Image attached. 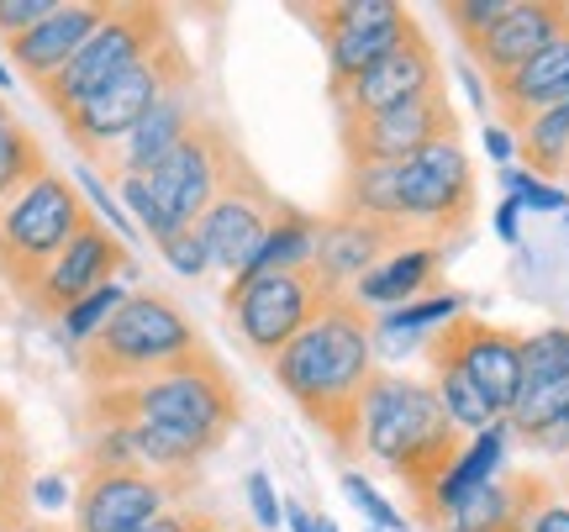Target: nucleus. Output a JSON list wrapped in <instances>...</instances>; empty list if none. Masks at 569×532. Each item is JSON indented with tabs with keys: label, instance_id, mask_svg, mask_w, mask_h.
<instances>
[{
	"label": "nucleus",
	"instance_id": "nucleus-43",
	"mask_svg": "<svg viewBox=\"0 0 569 532\" xmlns=\"http://www.w3.org/2000/svg\"><path fill=\"white\" fill-rule=\"evenodd\" d=\"M74 184H80V195H84V201H96V205H101V211H106V227H111V232H117V238L127 243V232H132V227H127V217L117 211V201H111V190L101 184V174H96V169H80V180H74Z\"/></svg>",
	"mask_w": 569,
	"mask_h": 532
},
{
	"label": "nucleus",
	"instance_id": "nucleus-37",
	"mask_svg": "<svg viewBox=\"0 0 569 532\" xmlns=\"http://www.w3.org/2000/svg\"><path fill=\"white\" fill-rule=\"evenodd\" d=\"M501 190H507V201L532 205V211H569V190L538 180L528 169H501Z\"/></svg>",
	"mask_w": 569,
	"mask_h": 532
},
{
	"label": "nucleus",
	"instance_id": "nucleus-21",
	"mask_svg": "<svg viewBox=\"0 0 569 532\" xmlns=\"http://www.w3.org/2000/svg\"><path fill=\"white\" fill-rule=\"evenodd\" d=\"M106 11H111V0H59L53 17H42L38 27H27L21 38L6 42V53H11V63H17V74L32 84V90L48 84L63 63L80 53L84 42L96 38V27L106 21Z\"/></svg>",
	"mask_w": 569,
	"mask_h": 532
},
{
	"label": "nucleus",
	"instance_id": "nucleus-42",
	"mask_svg": "<svg viewBox=\"0 0 569 532\" xmlns=\"http://www.w3.org/2000/svg\"><path fill=\"white\" fill-rule=\"evenodd\" d=\"M53 11H59V0H0V38H21L27 27H38Z\"/></svg>",
	"mask_w": 569,
	"mask_h": 532
},
{
	"label": "nucleus",
	"instance_id": "nucleus-38",
	"mask_svg": "<svg viewBox=\"0 0 569 532\" xmlns=\"http://www.w3.org/2000/svg\"><path fill=\"white\" fill-rule=\"evenodd\" d=\"M507 6L511 0H443V21L459 32V42H475L507 17Z\"/></svg>",
	"mask_w": 569,
	"mask_h": 532
},
{
	"label": "nucleus",
	"instance_id": "nucleus-4",
	"mask_svg": "<svg viewBox=\"0 0 569 532\" xmlns=\"http://www.w3.org/2000/svg\"><path fill=\"white\" fill-rule=\"evenodd\" d=\"M201 353H211V343L180 301H169L163 290H127V301L106 317V328L84 349H74V359L90 390H122Z\"/></svg>",
	"mask_w": 569,
	"mask_h": 532
},
{
	"label": "nucleus",
	"instance_id": "nucleus-41",
	"mask_svg": "<svg viewBox=\"0 0 569 532\" xmlns=\"http://www.w3.org/2000/svg\"><path fill=\"white\" fill-rule=\"evenodd\" d=\"M248 512H253V528L259 532H280V495H274V485H269V474L264 470H253L248 474Z\"/></svg>",
	"mask_w": 569,
	"mask_h": 532
},
{
	"label": "nucleus",
	"instance_id": "nucleus-15",
	"mask_svg": "<svg viewBox=\"0 0 569 532\" xmlns=\"http://www.w3.org/2000/svg\"><path fill=\"white\" fill-rule=\"evenodd\" d=\"M196 480H169L148 470H90L74 491V522L69 532H138L159 512L180 506V495Z\"/></svg>",
	"mask_w": 569,
	"mask_h": 532
},
{
	"label": "nucleus",
	"instance_id": "nucleus-36",
	"mask_svg": "<svg viewBox=\"0 0 569 532\" xmlns=\"http://www.w3.org/2000/svg\"><path fill=\"white\" fill-rule=\"evenodd\" d=\"M343 495L359 506V516H365L375 532H411V512H401V506H390L386 495H380V485L375 480H365L359 470L343 474Z\"/></svg>",
	"mask_w": 569,
	"mask_h": 532
},
{
	"label": "nucleus",
	"instance_id": "nucleus-22",
	"mask_svg": "<svg viewBox=\"0 0 569 532\" xmlns=\"http://www.w3.org/2000/svg\"><path fill=\"white\" fill-rule=\"evenodd\" d=\"M490 101L501 106V127H517L528 122L532 111L565 106L569 101V27L532 63H522L501 84H490Z\"/></svg>",
	"mask_w": 569,
	"mask_h": 532
},
{
	"label": "nucleus",
	"instance_id": "nucleus-31",
	"mask_svg": "<svg viewBox=\"0 0 569 532\" xmlns=\"http://www.w3.org/2000/svg\"><path fill=\"white\" fill-rule=\"evenodd\" d=\"M311 248H317V217L301 211V205H284L274 227H269V238L259 243L253 253V264L243 274H280V269H306L311 264Z\"/></svg>",
	"mask_w": 569,
	"mask_h": 532
},
{
	"label": "nucleus",
	"instance_id": "nucleus-32",
	"mask_svg": "<svg viewBox=\"0 0 569 532\" xmlns=\"http://www.w3.org/2000/svg\"><path fill=\"white\" fill-rule=\"evenodd\" d=\"M32 485L38 474H32V453L21 443V432L0 438V528H17L32 516Z\"/></svg>",
	"mask_w": 569,
	"mask_h": 532
},
{
	"label": "nucleus",
	"instance_id": "nucleus-2",
	"mask_svg": "<svg viewBox=\"0 0 569 532\" xmlns=\"http://www.w3.org/2000/svg\"><path fill=\"white\" fill-rule=\"evenodd\" d=\"M465 432L448 422L427 380H411L401 369H375L359 411V453L375 459L386 474H396L411 495V522L427 506L432 485L453 470L465 453Z\"/></svg>",
	"mask_w": 569,
	"mask_h": 532
},
{
	"label": "nucleus",
	"instance_id": "nucleus-13",
	"mask_svg": "<svg viewBox=\"0 0 569 532\" xmlns=\"http://www.w3.org/2000/svg\"><path fill=\"white\" fill-rule=\"evenodd\" d=\"M284 205L290 201H280V190H269V180L253 169V159H248V164L227 180L222 195L206 205L201 222H196L211 269L238 280V274L253 264V253H259V243L269 238V227H274V217H280Z\"/></svg>",
	"mask_w": 569,
	"mask_h": 532
},
{
	"label": "nucleus",
	"instance_id": "nucleus-3",
	"mask_svg": "<svg viewBox=\"0 0 569 532\" xmlns=\"http://www.w3.org/2000/svg\"><path fill=\"white\" fill-rule=\"evenodd\" d=\"M90 428H169L201 443V449H222L232 428L243 422V395L232 385V374L217 353L201 359H184V364L163 369L153 380L122 390H90V406H84Z\"/></svg>",
	"mask_w": 569,
	"mask_h": 532
},
{
	"label": "nucleus",
	"instance_id": "nucleus-48",
	"mask_svg": "<svg viewBox=\"0 0 569 532\" xmlns=\"http://www.w3.org/2000/svg\"><path fill=\"white\" fill-rule=\"evenodd\" d=\"M0 532H69V528H59V522H42V516H27V522H17V528H0Z\"/></svg>",
	"mask_w": 569,
	"mask_h": 532
},
{
	"label": "nucleus",
	"instance_id": "nucleus-53",
	"mask_svg": "<svg viewBox=\"0 0 569 532\" xmlns=\"http://www.w3.org/2000/svg\"><path fill=\"white\" fill-rule=\"evenodd\" d=\"M565 495H569V453H565Z\"/></svg>",
	"mask_w": 569,
	"mask_h": 532
},
{
	"label": "nucleus",
	"instance_id": "nucleus-24",
	"mask_svg": "<svg viewBox=\"0 0 569 532\" xmlns=\"http://www.w3.org/2000/svg\"><path fill=\"white\" fill-rule=\"evenodd\" d=\"M438 269H443V248H438V243H411V248H401V253H390L380 269H369V274L348 290V295H353L369 317H375V311L411 307V301L432 295V285H438Z\"/></svg>",
	"mask_w": 569,
	"mask_h": 532
},
{
	"label": "nucleus",
	"instance_id": "nucleus-51",
	"mask_svg": "<svg viewBox=\"0 0 569 532\" xmlns=\"http://www.w3.org/2000/svg\"><path fill=\"white\" fill-rule=\"evenodd\" d=\"M317 532H338V522H332V516H322V512H317Z\"/></svg>",
	"mask_w": 569,
	"mask_h": 532
},
{
	"label": "nucleus",
	"instance_id": "nucleus-8",
	"mask_svg": "<svg viewBox=\"0 0 569 532\" xmlns=\"http://www.w3.org/2000/svg\"><path fill=\"white\" fill-rule=\"evenodd\" d=\"M332 301H338V290L327 285L311 264L280 269V274H238V280H227L222 295L238 343L264 364H274Z\"/></svg>",
	"mask_w": 569,
	"mask_h": 532
},
{
	"label": "nucleus",
	"instance_id": "nucleus-16",
	"mask_svg": "<svg viewBox=\"0 0 569 532\" xmlns=\"http://www.w3.org/2000/svg\"><path fill=\"white\" fill-rule=\"evenodd\" d=\"M427 338L465 369V380L486 395L490 416L507 422L511 406L522 401V338L507 328H490L480 317H453Z\"/></svg>",
	"mask_w": 569,
	"mask_h": 532
},
{
	"label": "nucleus",
	"instance_id": "nucleus-11",
	"mask_svg": "<svg viewBox=\"0 0 569 532\" xmlns=\"http://www.w3.org/2000/svg\"><path fill=\"white\" fill-rule=\"evenodd\" d=\"M396 184H401V211H407L411 232H432V238L469 232L475 211H480L475 159L465 153L459 138L427 143L407 164H396Z\"/></svg>",
	"mask_w": 569,
	"mask_h": 532
},
{
	"label": "nucleus",
	"instance_id": "nucleus-1",
	"mask_svg": "<svg viewBox=\"0 0 569 532\" xmlns=\"http://www.w3.org/2000/svg\"><path fill=\"white\" fill-rule=\"evenodd\" d=\"M269 369L332 449L359 453V411L380 359H375V317L353 295H338Z\"/></svg>",
	"mask_w": 569,
	"mask_h": 532
},
{
	"label": "nucleus",
	"instance_id": "nucleus-9",
	"mask_svg": "<svg viewBox=\"0 0 569 532\" xmlns=\"http://www.w3.org/2000/svg\"><path fill=\"white\" fill-rule=\"evenodd\" d=\"M174 38V17H169V6H153V0H111V11L106 21L96 27V38L84 42L74 59L63 63L59 74L48 84H38L42 106L53 111V117H69L80 101H90L101 84H111L122 69L142 63L159 42Z\"/></svg>",
	"mask_w": 569,
	"mask_h": 532
},
{
	"label": "nucleus",
	"instance_id": "nucleus-44",
	"mask_svg": "<svg viewBox=\"0 0 569 532\" xmlns=\"http://www.w3.org/2000/svg\"><path fill=\"white\" fill-rule=\"evenodd\" d=\"M217 522L211 512H201V506H169V512H159L153 522H142L138 532H206Z\"/></svg>",
	"mask_w": 569,
	"mask_h": 532
},
{
	"label": "nucleus",
	"instance_id": "nucleus-52",
	"mask_svg": "<svg viewBox=\"0 0 569 532\" xmlns=\"http://www.w3.org/2000/svg\"><path fill=\"white\" fill-rule=\"evenodd\" d=\"M6 84H11V69H6V63H0V90H6Z\"/></svg>",
	"mask_w": 569,
	"mask_h": 532
},
{
	"label": "nucleus",
	"instance_id": "nucleus-12",
	"mask_svg": "<svg viewBox=\"0 0 569 532\" xmlns=\"http://www.w3.org/2000/svg\"><path fill=\"white\" fill-rule=\"evenodd\" d=\"M443 138H459V111L448 101V84L422 101L375 111V117H338L343 164H407L411 153L443 143Z\"/></svg>",
	"mask_w": 569,
	"mask_h": 532
},
{
	"label": "nucleus",
	"instance_id": "nucleus-10",
	"mask_svg": "<svg viewBox=\"0 0 569 532\" xmlns=\"http://www.w3.org/2000/svg\"><path fill=\"white\" fill-rule=\"evenodd\" d=\"M296 17L311 21V32L327 48V96L332 101L417 27V17L396 0H327V6H296Z\"/></svg>",
	"mask_w": 569,
	"mask_h": 532
},
{
	"label": "nucleus",
	"instance_id": "nucleus-29",
	"mask_svg": "<svg viewBox=\"0 0 569 532\" xmlns=\"http://www.w3.org/2000/svg\"><path fill=\"white\" fill-rule=\"evenodd\" d=\"M48 169L53 164H48V148L38 143V132L0 101V211L17 201L32 180H42Z\"/></svg>",
	"mask_w": 569,
	"mask_h": 532
},
{
	"label": "nucleus",
	"instance_id": "nucleus-47",
	"mask_svg": "<svg viewBox=\"0 0 569 532\" xmlns=\"http://www.w3.org/2000/svg\"><path fill=\"white\" fill-rule=\"evenodd\" d=\"M59 485H63V480H38V485H32V501H42V506H59V501H63Z\"/></svg>",
	"mask_w": 569,
	"mask_h": 532
},
{
	"label": "nucleus",
	"instance_id": "nucleus-27",
	"mask_svg": "<svg viewBox=\"0 0 569 532\" xmlns=\"http://www.w3.org/2000/svg\"><path fill=\"white\" fill-rule=\"evenodd\" d=\"M511 438L532 453H553V459H565L569 453V380L565 385H549V390H532L522 395L507 416Z\"/></svg>",
	"mask_w": 569,
	"mask_h": 532
},
{
	"label": "nucleus",
	"instance_id": "nucleus-49",
	"mask_svg": "<svg viewBox=\"0 0 569 532\" xmlns=\"http://www.w3.org/2000/svg\"><path fill=\"white\" fill-rule=\"evenodd\" d=\"M11 432H21V428H17V406H11V401L0 395V438H11Z\"/></svg>",
	"mask_w": 569,
	"mask_h": 532
},
{
	"label": "nucleus",
	"instance_id": "nucleus-50",
	"mask_svg": "<svg viewBox=\"0 0 569 532\" xmlns=\"http://www.w3.org/2000/svg\"><path fill=\"white\" fill-rule=\"evenodd\" d=\"M206 532H259V528H232V522H222V516H217V522H211Z\"/></svg>",
	"mask_w": 569,
	"mask_h": 532
},
{
	"label": "nucleus",
	"instance_id": "nucleus-28",
	"mask_svg": "<svg viewBox=\"0 0 569 532\" xmlns=\"http://www.w3.org/2000/svg\"><path fill=\"white\" fill-rule=\"evenodd\" d=\"M511 138H517V153H522L528 174L549 184L569 174V101L549 106V111H532L528 122L511 127Z\"/></svg>",
	"mask_w": 569,
	"mask_h": 532
},
{
	"label": "nucleus",
	"instance_id": "nucleus-17",
	"mask_svg": "<svg viewBox=\"0 0 569 532\" xmlns=\"http://www.w3.org/2000/svg\"><path fill=\"white\" fill-rule=\"evenodd\" d=\"M432 90H443V63H438V48L427 38V27L417 21L407 38L396 42L375 69H365L332 106H338V117H375V111H390V106L422 101Z\"/></svg>",
	"mask_w": 569,
	"mask_h": 532
},
{
	"label": "nucleus",
	"instance_id": "nucleus-34",
	"mask_svg": "<svg viewBox=\"0 0 569 532\" xmlns=\"http://www.w3.org/2000/svg\"><path fill=\"white\" fill-rule=\"evenodd\" d=\"M453 317H465V295L459 290H432L422 301H411V307H396V311H380L375 317V338H401V332H438L443 322Z\"/></svg>",
	"mask_w": 569,
	"mask_h": 532
},
{
	"label": "nucleus",
	"instance_id": "nucleus-14",
	"mask_svg": "<svg viewBox=\"0 0 569 532\" xmlns=\"http://www.w3.org/2000/svg\"><path fill=\"white\" fill-rule=\"evenodd\" d=\"M127 274H138V259H132V248L101 222V217H90V222L74 232V243L63 248L53 269L38 280V290L27 295V311H38L48 322H59L69 307H80L84 295H96V290L117 285Z\"/></svg>",
	"mask_w": 569,
	"mask_h": 532
},
{
	"label": "nucleus",
	"instance_id": "nucleus-45",
	"mask_svg": "<svg viewBox=\"0 0 569 532\" xmlns=\"http://www.w3.org/2000/svg\"><path fill=\"white\" fill-rule=\"evenodd\" d=\"M486 153H490V159H496L501 169H511V159H517V138H511V127L486 122Z\"/></svg>",
	"mask_w": 569,
	"mask_h": 532
},
{
	"label": "nucleus",
	"instance_id": "nucleus-25",
	"mask_svg": "<svg viewBox=\"0 0 569 532\" xmlns=\"http://www.w3.org/2000/svg\"><path fill=\"white\" fill-rule=\"evenodd\" d=\"M532 491H538V474H496L490 485L469 491L448 512L443 532H528Z\"/></svg>",
	"mask_w": 569,
	"mask_h": 532
},
{
	"label": "nucleus",
	"instance_id": "nucleus-23",
	"mask_svg": "<svg viewBox=\"0 0 569 532\" xmlns=\"http://www.w3.org/2000/svg\"><path fill=\"white\" fill-rule=\"evenodd\" d=\"M507 449H511V428H507V422H490L486 432H475V438L465 443V453L453 459V470L432 485V495H427V506L417 512V522H422V528H432V532H443L448 512H453L469 491H480V485H490V480L501 474Z\"/></svg>",
	"mask_w": 569,
	"mask_h": 532
},
{
	"label": "nucleus",
	"instance_id": "nucleus-54",
	"mask_svg": "<svg viewBox=\"0 0 569 532\" xmlns=\"http://www.w3.org/2000/svg\"><path fill=\"white\" fill-rule=\"evenodd\" d=\"M565 217H569V211H565Z\"/></svg>",
	"mask_w": 569,
	"mask_h": 532
},
{
	"label": "nucleus",
	"instance_id": "nucleus-19",
	"mask_svg": "<svg viewBox=\"0 0 569 532\" xmlns=\"http://www.w3.org/2000/svg\"><path fill=\"white\" fill-rule=\"evenodd\" d=\"M411 248L407 227H380V222H353V217H338L327 211L317 217V248H311V269L322 274L327 285L348 295V290L365 280L369 269H380L390 253Z\"/></svg>",
	"mask_w": 569,
	"mask_h": 532
},
{
	"label": "nucleus",
	"instance_id": "nucleus-33",
	"mask_svg": "<svg viewBox=\"0 0 569 532\" xmlns=\"http://www.w3.org/2000/svg\"><path fill=\"white\" fill-rule=\"evenodd\" d=\"M569 380V328H543L522 338V395Z\"/></svg>",
	"mask_w": 569,
	"mask_h": 532
},
{
	"label": "nucleus",
	"instance_id": "nucleus-18",
	"mask_svg": "<svg viewBox=\"0 0 569 532\" xmlns=\"http://www.w3.org/2000/svg\"><path fill=\"white\" fill-rule=\"evenodd\" d=\"M569 27V0H511L507 17L475 42H465V53L490 84H501L517 74L522 63H532Z\"/></svg>",
	"mask_w": 569,
	"mask_h": 532
},
{
	"label": "nucleus",
	"instance_id": "nucleus-39",
	"mask_svg": "<svg viewBox=\"0 0 569 532\" xmlns=\"http://www.w3.org/2000/svg\"><path fill=\"white\" fill-rule=\"evenodd\" d=\"M159 253L169 259V269L174 274H184V280H201V274H211V259H206V243L196 227H180V232H169L159 243Z\"/></svg>",
	"mask_w": 569,
	"mask_h": 532
},
{
	"label": "nucleus",
	"instance_id": "nucleus-46",
	"mask_svg": "<svg viewBox=\"0 0 569 532\" xmlns=\"http://www.w3.org/2000/svg\"><path fill=\"white\" fill-rule=\"evenodd\" d=\"M517 222H522V205H517V201L496 205V238H501V243H517V238H522V232H517Z\"/></svg>",
	"mask_w": 569,
	"mask_h": 532
},
{
	"label": "nucleus",
	"instance_id": "nucleus-30",
	"mask_svg": "<svg viewBox=\"0 0 569 532\" xmlns=\"http://www.w3.org/2000/svg\"><path fill=\"white\" fill-rule=\"evenodd\" d=\"M427 364H432V395H438V406L448 411V422L465 432V438H475V432H486L496 416H490V406H486V395L469 385L465 380V369L453 364L432 338H427Z\"/></svg>",
	"mask_w": 569,
	"mask_h": 532
},
{
	"label": "nucleus",
	"instance_id": "nucleus-35",
	"mask_svg": "<svg viewBox=\"0 0 569 532\" xmlns=\"http://www.w3.org/2000/svg\"><path fill=\"white\" fill-rule=\"evenodd\" d=\"M122 301H127V285L117 280V285H106V290H96V295H84L80 307H69V311L59 317L63 343H69V349H84V343H90V338L106 328V317L122 307Z\"/></svg>",
	"mask_w": 569,
	"mask_h": 532
},
{
	"label": "nucleus",
	"instance_id": "nucleus-6",
	"mask_svg": "<svg viewBox=\"0 0 569 532\" xmlns=\"http://www.w3.org/2000/svg\"><path fill=\"white\" fill-rule=\"evenodd\" d=\"M96 211L80 195V184L48 169L42 180H32L17 201L0 211V280L6 290L27 307V295L38 290V280L53 269L63 248L74 243V232L90 222Z\"/></svg>",
	"mask_w": 569,
	"mask_h": 532
},
{
	"label": "nucleus",
	"instance_id": "nucleus-20",
	"mask_svg": "<svg viewBox=\"0 0 569 532\" xmlns=\"http://www.w3.org/2000/svg\"><path fill=\"white\" fill-rule=\"evenodd\" d=\"M201 117H206L201 90H196V84H174L169 96L153 101V111L127 132L122 143L106 153L101 174H111V180H142V174H153V169L184 143V132L201 122Z\"/></svg>",
	"mask_w": 569,
	"mask_h": 532
},
{
	"label": "nucleus",
	"instance_id": "nucleus-40",
	"mask_svg": "<svg viewBox=\"0 0 569 532\" xmlns=\"http://www.w3.org/2000/svg\"><path fill=\"white\" fill-rule=\"evenodd\" d=\"M528 532H569V495H559L549 480H538V491H532Z\"/></svg>",
	"mask_w": 569,
	"mask_h": 532
},
{
	"label": "nucleus",
	"instance_id": "nucleus-5",
	"mask_svg": "<svg viewBox=\"0 0 569 532\" xmlns=\"http://www.w3.org/2000/svg\"><path fill=\"white\" fill-rule=\"evenodd\" d=\"M248 164L243 143L232 138V127L222 117L206 111L201 122L184 132V143L163 159L153 174L142 180H117L122 190V205L142 222V232L153 238V248L180 232V227H196L206 217V205L227 190V180Z\"/></svg>",
	"mask_w": 569,
	"mask_h": 532
},
{
	"label": "nucleus",
	"instance_id": "nucleus-26",
	"mask_svg": "<svg viewBox=\"0 0 569 532\" xmlns=\"http://www.w3.org/2000/svg\"><path fill=\"white\" fill-rule=\"evenodd\" d=\"M332 211H338V217H353V222L407 227V211H401V184H396V164H343V180H338V195H332Z\"/></svg>",
	"mask_w": 569,
	"mask_h": 532
},
{
	"label": "nucleus",
	"instance_id": "nucleus-7",
	"mask_svg": "<svg viewBox=\"0 0 569 532\" xmlns=\"http://www.w3.org/2000/svg\"><path fill=\"white\" fill-rule=\"evenodd\" d=\"M174 84H196V59H190V48L180 42V32L169 42H159L153 53L142 63H132V69H122L111 84H101L90 101H80L69 117H59L63 138H69V148H80L84 164H106V153L122 143L127 132L153 111V101L159 96H169Z\"/></svg>",
	"mask_w": 569,
	"mask_h": 532
}]
</instances>
